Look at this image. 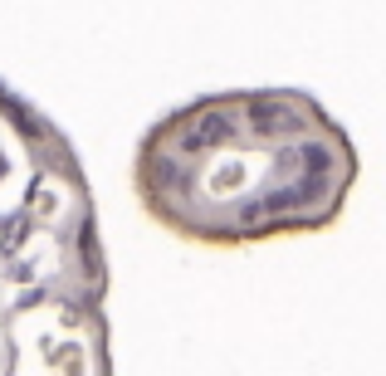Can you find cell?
Returning a JSON list of instances; mask_svg holds the SVG:
<instances>
[{
	"mask_svg": "<svg viewBox=\"0 0 386 376\" xmlns=\"http://www.w3.org/2000/svg\"><path fill=\"white\" fill-rule=\"evenodd\" d=\"M357 186L347 127L303 89H225L162 112L132 152L137 205L191 245L328 230Z\"/></svg>",
	"mask_w": 386,
	"mask_h": 376,
	"instance_id": "1",
	"label": "cell"
},
{
	"mask_svg": "<svg viewBox=\"0 0 386 376\" xmlns=\"http://www.w3.org/2000/svg\"><path fill=\"white\" fill-rule=\"evenodd\" d=\"M108 249L69 132L0 79V376H108Z\"/></svg>",
	"mask_w": 386,
	"mask_h": 376,
	"instance_id": "2",
	"label": "cell"
}]
</instances>
